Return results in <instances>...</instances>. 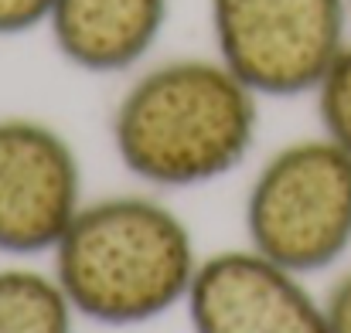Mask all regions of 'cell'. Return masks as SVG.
I'll list each match as a JSON object with an SVG mask.
<instances>
[{"mask_svg":"<svg viewBox=\"0 0 351 333\" xmlns=\"http://www.w3.org/2000/svg\"><path fill=\"white\" fill-rule=\"evenodd\" d=\"M259 96L215 58H171L130 82L113 112L119 163L154 187H202L249 157Z\"/></svg>","mask_w":351,"mask_h":333,"instance_id":"1","label":"cell"},{"mask_svg":"<svg viewBox=\"0 0 351 333\" xmlns=\"http://www.w3.org/2000/svg\"><path fill=\"white\" fill-rule=\"evenodd\" d=\"M188 224L167 204L117 194L82 204L55 245V279L99 327H140L188 299L198 272Z\"/></svg>","mask_w":351,"mask_h":333,"instance_id":"2","label":"cell"},{"mask_svg":"<svg viewBox=\"0 0 351 333\" xmlns=\"http://www.w3.org/2000/svg\"><path fill=\"white\" fill-rule=\"evenodd\" d=\"M245 235L297 276L331 269L351 248V153L331 136L276 150L249 187Z\"/></svg>","mask_w":351,"mask_h":333,"instance_id":"3","label":"cell"},{"mask_svg":"<svg viewBox=\"0 0 351 333\" xmlns=\"http://www.w3.org/2000/svg\"><path fill=\"white\" fill-rule=\"evenodd\" d=\"M348 0H208L215 55L256 96H307L348 44Z\"/></svg>","mask_w":351,"mask_h":333,"instance_id":"4","label":"cell"},{"mask_svg":"<svg viewBox=\"0 0 351 333\" xmlns=\"http://www.w3.org/2000/svg\"><path fill=\"white\" fill-rule=\"evenodd\" d=\"M79 208L82 167L72 143L41 119H0V252H55Z\"/></svg>","mask_w":351,"mask_h":333,"instance_id":"5","label":"cell"},{"mask_svg":"<svg viewBox=\"0 0 351 333\" xmlns=\"http://www.w3.org/2000/svg\"><path fill=\"white\" fill-rule=\"evenodd\" d=\"M184 303L195 333H331L300 276L252 248L202 258Z\"/></svg>","mask_w":351,"mask_h":333,"instance_id":"6","label":"cell"},{"mask_svg":"<svg viewBox=\"0 0 351 333\" xmlns=\"http://www.w3.org/2000/svg\"><path fill=\"white\" fill-rule=\"evenodd\" d=\"M171 0H55L48 31L58 55L89 75L140 65L160 41Z\"/></svg>","mask_w":351,"mask_h":333,"instance_id":"7","label":"cell"},{"mask_svg":"<svg viewBox=\"0 0 351 333\" xmlns=\"http://www.w3.org/2000/svg\"><path fill=\"white\" fill-rule=\"evenodd\" d=\"M75 317L55 272L0 269V333H72Z\"/></svg>","mask_w":351,"mask_h":333,"instance_id":"8","label":"cell"},{"mask_svg":"<svg viewBox=\"0 0 351 333\" xmlns=\"http://www.w3.org/2000/svg\"><path fill=\"white\" fill-rule=\"evenodd\" d=\"M314 99H317V119L324 136H331L351 153V41L338 51V58L317 82Z\"/></svg>","mask_w":351,"mask_h":333,"instance_id":"9","label":"cell"},{"mask_svg":"<svg viewBox=\"0 0 351 333\" xmlns=\"http://www.w3.org/2000/svg\"><path fill=\"white\" fill-rule=\"evenodd\" d=\"M55 0H0V38L34 31L48 24Z\"/></svg>","mask_w":351,"mask_h":333,"instance_id":"10","label":"cell"},{"mask_svg":"<svg viewBox=\"0 0 351 333\" xmlns=\"http://www.w3.org/2000/svg\"><path fill=\"white\" fill-rule=\"evenodd\" d=\"M324 317H328V330L331 333H351V272H345L328 299H324Z\"/></svg>","mask_w":351,"mask_h":333,"instance_id":"11","label":"cell"},{"mask_svg":"<svg viewBox=\"0 0 351 333\" xmlns=\"http://www.w3.org/2000/svg\"><path fill=\"white\" fill-rule=\"evenodd\" d=\"M348 3H351V0H348Z\"/></svg>","mask_w":351,"mask_h":333,"instance_id":"12","label":"cell"}]
</instances>
